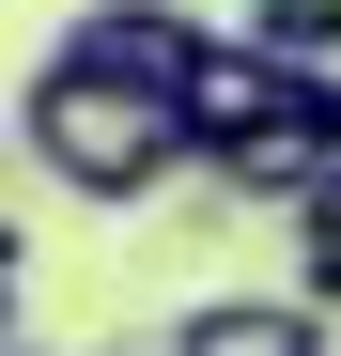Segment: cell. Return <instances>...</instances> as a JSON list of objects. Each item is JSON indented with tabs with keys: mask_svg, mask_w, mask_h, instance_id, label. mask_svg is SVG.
<instances>
[{
	"mask_svg": "<svg viewBox=\"0 0 341 356\" xmlns=\"http://www.w3.org/2000/svg\"><path fill=\"white\" fill-rule=\"evenodd\" d=\"M16 140H31V170H47V186H63V202H93V217H109V202H155L170 170L202 155V124H187L170 93L78 78L63 47L31 63V93H16Z\"/></svg>",
	"mask_w": 341,
	"mask_h": 356,
	"instance_id": "obj_1",
	"label": "cell"
},
{
	"mask_svg": "<svg viewBox=\"0 0 341 356\" xmlns=\"http://www.w3.org/2000/svg\"><path fill=\"white\" fill-rule=\"evenodd\" d=\"M63 63H78V78H125V93H170V108H187V93H202V63H217V31L187 16V0H93V16L63 31Z\"/></svg>",
	"mask_w": 341,
	"mask_h": 356,
	"instance_id": "obj_2",
	"label": "cell"
},
{
	"mask_svg": "<svg viewBox=\"0 0 341 356\" xmlns=\"http://www.w3.org/2000/svg\"><path fill=\"white\" fill-rule=\"evenodd\" d=\"M295 108H310V78H295V63H264L248 31H217V63H202V93H187L202 155H233V140H264V124H295Z\"/></svg>",
	"mask_w": 341,
	"mask_h": 356,
	"instance_id": "obj_3",
	"label": "cell"
},
{
	"mask_svg": "<svg viewBox=\"0 0 341 356\" xmlns=\"http://www.w3.org/2000/svg\"><path fill=\"white\" fill-rule=\"evenodd\" d=\"M170 356H341L310 294H202L187 325H170Z\"/></svg>",
	"mask_w": 341,
	"mask_h": 356,
	"instance_id": "obj_4",
	"label": "cell"
},
{
	"mask_svg": "<svg viewBox=\"0 0 341 356\" xmlns=\"http://www.w3.org/2000/svg\"><path fill=\"white\" fill-rule=\"evenodd\" d=\"M248 47L295 78H341V0H248Z\"/></svg>",
	"mask_w": 341,
	"mask_h": 356,
	"instance_id": "obj_5",
	"label": "cell"
},
{
	"mask_svg": "<svg viewBox=\"0 0 341 356\" xmlns=\"http://www.w3.org/2000/svg\"><path fill=\"white\" fill-rule=\"evenodd\" d=\"M295 294L341 310V202H295Z\"/></svg>",
	"mask_w": 341,
	"mask_h": 356,
	"instance_id": "obj_6",
	"label": "cell"
},
{
	"mask_svg": "<svg viewBox=\"0 0 341 356\" xmlns=\"http://www.w3.org/2000/svg\"><path fill=\"white\" fill-rule=\"evenodd\" d=\"M326 140H341V78H326Z\"/></svg>",
	"mask_w": 341,
	"mask_h": 356,
	"instance_id": "obj_7",
	"label": "cell"
},
{
	"mask_svg": "<svg viewBox=\"0 0 341 356\" xmlns=\"http://www.w3.org/2000/svg\"><path fill=\"white\" fill-rule=\"evenodd\" d=\"M0 356H47V341H31V325H16V341H0Z\"/></svg>",
	"mask_w": 341,
	"mask_h": 356,
	"instance_id": "obj_8",
	"label": "cell"
},
{
	"mask_svg": "<svg viewBox=\"0 0 341 356\" xmlns=\"http://www.w3.org/2000/svg\"><path fill=\"white\" fill-rule=\"evenodd\" d=\"M155 356H170V341H155Z\"/></svg>",
	"mask_w": 341,
	"mask_h": 356,
	"instance_id": "obj_9",
	"label": "cell"
}]
</instances>
